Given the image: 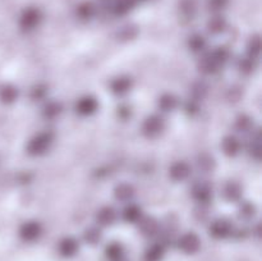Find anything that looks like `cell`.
I'll list each match as a JSON object with an SVG mask.
<instances>
[{
    "label": "cell",
    "instance_id": "obj_25",
    "mask_svg": "<svg viewBox=\"0 0 262 261\" xmlns=\"http://www.w3.org/2000/svg\"><path fill=\"white\" fill-rule=\"evenodd\" d=\"M61 112V106L59 102H49L48 105L43 109V115L45 118H49V119H54V118L58 117Z\"/></svg>",
    "mask_w": 262,
    "mask_h": 261
},
{
    "label": "cell",
    "instance_id": "obj_28",
    "mask_svg": "<svg viewBox=\"0 0 262 261\" xmlns=\"http://www.w3.org/2000/svg\"><path fill=\"white\" fill-rule=\"evenodd\" d=\"M260 51H261L260 40H258L257 37L252 38V40H251V42L248 44V55H250V58H252V59L258 58V55H260Z\"/></svg>",
    "mask_w": 262,
    "mask_h": 261
},
{
    "label": "cell",
    "instance_id": "obj_12",
    "mask_svg": "<svg viewBox=\"0 0 262 261\" xmlns=\"http://www.w3.org/2000/svg\"><path fill=\"white\" fill-rule=\"evenodd\" d=\"M222 148L224 151L225 155L228 156H235L239 154L241 151V142L238 138L233 137V136H228L223 140Z\"/></svg>",
    "mask_w": 262,
    "mask_h": 261
},
{
    "label": "cell",
    "instance_id": "obj_14",
    "mask_svg": "<svg viewBox=\"0 0 262 261\" xmlns=\"http://www.w3.org/2000/svg\"><path fill=\"white\" fill-rule=\"evenodd\" d=\"M223 194L228 201H238L242 197V187L237 182H229L224 186Z\"/></svg>",
    "mask_w": 262,
    "mask_h": 261
},
{
    "label": "cell",
    "instance_id": "obj_20",
    "mask_svg": "<svg viewBox=\"0 0 262 261\" xmlns=\"http://www.w3.org/2000/svg\"><path fill=\"white\" fill-rule=\"evenodd\" d=\"M123 217L128 223H138L142 219V210L137 205H129V206L125 207Z\"/></svg>",
    "mask_w": 262,
    "mask_h": 261
},
{
    "label": "cell",
    "instance_id": "obj_21",
    "mask_svg": "<svg viewBox=\"0 0 262 261\" xmlns=\"http://www.w3.org/2000/svg\"><path fill=\"white\" fill-rule=\"evenodd\" d=\"M101 237H102V234H101V232H100V229H97V228H95V227L89 228V229L83 233L84 242H86L87 245H91V246L97 245V243L101 241Z\"/></svg>",
    "mask_w": 262,
    "mask_h": 261
},
{
    "label": "cell",
    "instance_id": "obj_10",
    "mask_svg": "<svg viewBox=\"0 0 262 261\" xmlns=\"http://www.w3.org/2000/svg\"><path fill=\"white\" fill-rule=\"evenodd\" d=\"M115 219H117V212L113 207H102L96 215V220L100 225L102 227H109V225L114 224Z\"/></svg>",
    "mask_w": 262,
    "mask_h": 261
},
{
    "label": "cell",
    "instance_id": "obj_5",
    "mask_svg": "<svg viewBox=\"0 0 262 261\" xmlns=\"http://www.w3.org/2000/svg\"><path fill=\"white\" fill-rule=\"evenodd\" d=\"M41 232H42V228H41L40 223L31 220V222H26L20 227L19 237L25 242H33V241L38 240V237L41 235Z\"/></svg>",
    "mask_w": 262,
    "mask_h": 261
},
{
    "label": "cell",
    "instance_id": "obj_2",
    "mask_svg": "<svg viewBox=\"0 0 262 261\" xmlns=\"http://www.w3.org/2000/svg\"><path fill=\"white\" fill-rule=\"evenodd\" d=\"M178 248L187 255H193L201 248V241L196 233L188 232L179 238Z\"/></svg>",
    "mask_w": 262,
    "mask_h": 261
},
{
    "label": "cell",
    "instance_id": "obj_8",
    "mask_svg": "<svg viewBox=\"0 0 262 261\" xmlns=\"http://www.w3.org/2000/svg\"><path fill=\"white\" fill-rule=\"evenodd\" d=\"M189 174H191V166L184 161H177L169 169V176L176 182L184 181L188 178Z\"/></svg>",
    "mask_w": 262,
    "mask_h": 261
},
{
    "label": "cell",
    "instance_id": "obj_9",
    "mask_svg": "<svg viewBox=\"0 0 262 261\" xmlns=\"http://www.w3.org/2000/svg\"><path fill=\"white\" fill-rule=\"evenodd\" d=\"M105 257L107 261H123L124 247L119 242H112L105 248Z\"/></svg>",
    "mask_w": 262,
    "mask_h": 261
},
{
    "label": "cell",
    "instance_id": "obj_27",
    "mask_svg": "<svg viewBox=\"0 0 262 261\" xmlns=\"http://www.w3.org/2000/svg\"><path fill=\"white\" fill-rule=\"evenodd\" d=\"M18 96V91L13 86H5L2 92V99L5 102H13Z\"/></svg>",
    "mask_w": 262,
    "mask_h": 261
},
{
    "label": "cell",
    "instance_id": "obj_18",
    "mask_svg": "<svg viewBox=\"0 0 262 261\" xmlns=\"http://www.w3.org/2000/svg\"><path fill=\"white\" fill-rule=\"evenodd\" d=\"M177 97L171 94H165L159 99V109L164 113H169V112H173L174 109L177 107Z\"/></svg>",
    "mask_w": 262,
    "mask_h": 261
},
{
    "label": "cell",
    "instance_id": "obj_19",
    "mask_svg": "<svg viewBox=\"0 0 262 261\" xmlns=\"http://www.w3.org/2000/svg\"><path fill=\"white\" fill-rule=\"evenodd\" d=\"M164 246L160 243H155V245L150 246L145 252V261H161L164 257Z\"/></svg>",
    "mask_w": 262,
    "mask_h": 261
},
{
    "label": "cell",
    "instance_id": "obj_24",
    "mask_svg": "<svg viewBox=\"0 0 262 261\" xmlns=\"http://www.w3.org/2000/svg\"><path fill=\"white\" fill-rule=\"evenodd\" d=\"M197 165H199L200 170L205 171V173H207V171H211L212 168H214V165H215L214 159H212L210 155H207V154H204V155H201L199 158Z\"/></svg>",
    "mask_w": 262,
    "mask_h": 261
},
{
    "label": "cell",
    "instance_id": "obj_3",
    "mask_svg": "<svg viewBox=\"0 0 262 261\" xmlns=\"http://www.w3.org/2000/svg\"><path fill=\"white\" fill-rule=\"evenodd\" d=\"M164 128H165V123H164L163 118L159 117V115H151L143 122L142 132L147 137L154 138L158 137L163 132Z\"/></svg>",
    "mask_w": 262,
    "mask_h": 261
},
{
    "label": "cell",
    "instance_id": "obj_1",
    "mask_svg": "<svg viewBox=\"0 0 262 261\" xmlns=\"http://www.w3.org/2000/svg\"><path fill=\"white\" fill-rule=\"evenodd\" d=\"M51 143H53V135L51 133H38L33 138H31V141L28 142L27 153L32 156L43 155L50 148Z\"/></svg>",
    "mask_w": 262,
    "mask_h": 261
},
{
    "label": "cell",
    "instance_id": "obj_6",
    "mask_svg": "<svg viewBox=\"0 0 262 261\" xmlns=\"http://www.w3.org/2000/svg\"><path fill=\"white\" fill-rule=\"evenodd\" d=\"M97 107H99V102L95 97L92 96H84L79 99L76 104V112L82 117H89L96 113Z\"/></svg>",
    "mask_w": 262,
    "mask_h": 261
},
{
    "label": "cell",
    "instance_id": "obj_11",
    "mask_svg": "<svg viewBox=\"0 0 262 261\" xmlns=\"http://www.w3.org/2000/svg\"><path fill=\"white\" fill-rule=\"evenodd\" d=\"M140 230L145 237H152L159 232V223L154 217H145L140 222Z\"/></svg>",
    "mask_w": 262,
    "mask_h": 261
},
{
    "label": "cell",
    "instance_id": "obj_15",
    "mask_svg": "<svg viewBox=\"0 0 262 261\" xmlns=\"http://www.w3.org/2000/svg\"><path fill=\"white\" fill-rule=\"evenodd\" d=\"M193 197L201 204H206L212 197L211 188L206 183H199L193 188Z\"/></svg>",
    "mask_w": 262,
    "mask_h": 261
},
{
    "label": "cell",
    "instance_id": "obj_4",
    "mask_svg": "<svg viewBox=\"0 0 262 261\" xmlns=\"http://www.w3.org/2000/svg\"><path fill=\"white\" fill-rule=\"evenodd\" d=\"M233 232V225L227 219H217L210 227V234L216 240H224Z\"/></svg>",
    "mask_w": 262,
    "mask_h": 261
},
{
    "label": "cell",
    "instance_id": "obj_22",
    "mask_svg": "<svg viewBox=\"0 0 262 261\" xmlns=\"http://www.w3.org/2000/svg\"><path fill=\"white\" fill-rule=\"evenodd\" d=\"M255 212H256L255 206H253L252 204H248L247 202V204L241 205L239 210H238V216H239V219L248 222V220H251L253 216H255Z\"/></svg>",
    "mask_w": 262,
    "mask_h": 261
},
{
    "label": "cell",
    "instance_id": "obj_13",
    "mask_svg": "<svg viewBox=\"0 0 262 261\" xmlns=\"http://www.w3.org/2000/svg\"><path fill=\"white\" fill-rule=\"evenodd\" d=\"M132 87V81L128 77H118L110 84V89L115 95H125Z\"/></svg>",
    "mask_w": 262,
    "mask_h": 261
},
{
    "label": "cell",
    "instance_id": "obj_16",
    "mask_svg": "<svg viewBox=\"0 0 262 261\" xmlns=\"http://www.w3.org/2000/svg\"><path fill=\"white\" fill-rule=\"evenodd\" d=\"M114 194L117 200H119V201H123V202H127L129 201V200L133 197V194H135V189H133V187L130 186V184L122 183L119 184V186H117V188H115L114 191Z\"/></svg>",
    "mask_w": 262,
    "mask_h": 261
},
{
    "label": "cell",
    "instance_id": "obj_23",
    "mask_svg": "<svg viewBox=\"0 0 262 261\" xmlns=\"http://www.w3.org/2000/svg\"><path fill=\"white\" fill-rule=\"evenodd\" d=\"M253 127V120L251 119L250 117H247V115H241L239 118L237 119V122H235V128H237L239 132H250L251 129H252Z\"/></svg>",
    "mask_w": 262,
    "mask_h": 261
},
{
    "label": "cell",
    "instance_id": "obj_26",
    "mask_svg": "<svg viewBox=\"0 0 262 261\" xmlns=\"http://www.w3.org/2000/svg\"><path fill=\"white\" fill-rule=\"evenodd\" d=\"M188 46L193 53H200V51H202L205 49L206 42H205V38L202 36H193L189 40Z\"/></svg>",
    "mask_w": 262,
    "mask_h": 261
},
{
    "label": "cell",
    "instance_id": "obj_29",
    "mask_svg": "<svg viewBox=\"0 0 262 261\" xmlns=\"http://www.w3.org/2000/svg\"><path fill=\"white\" fill-rule=\"evenodd\" d=\"M253 59L252 58H248V59H243L241 61V71L243 72H251L253 68V63H252Z\"/></svg>",
    "mask_w": 262,
    "mask_h": 261
},
{
    "label": "cell",
    "instance_id": "obj_17",
    "mask_svg": "<svg viewBox=\"0 0 262 261\" xmlns=\"http://www.w3.org/2000/svg\"><path fill=\"white\" fill-rule=\"evenodd\" d=\"M199 67H200V71H202L204 73H214V72L217 71V68H219V64L216 63V60L214 59V56H212V54H207V55H205L204 58L200 60L199 63Z\"/></svg>",
    "mask_w": 262,
    "mask_h": 261
},
{
    "label": "cell",
    "instance_id": "obj_7",
    "mask_svg": "<svg viewBox=\"0 0 262 261\" xmlns=\"http://www.w3.org/2000/svg\"><path fill=\"white\" fill-rule=\"evenodd\" d=\"M79 250V243L76 238L73 237H66L59 242L58 251L63 257L71 258L76 256V253Z\"/></svg>",
    "mask_w": 262,
    "mask_h": 261
}]
</instances>
